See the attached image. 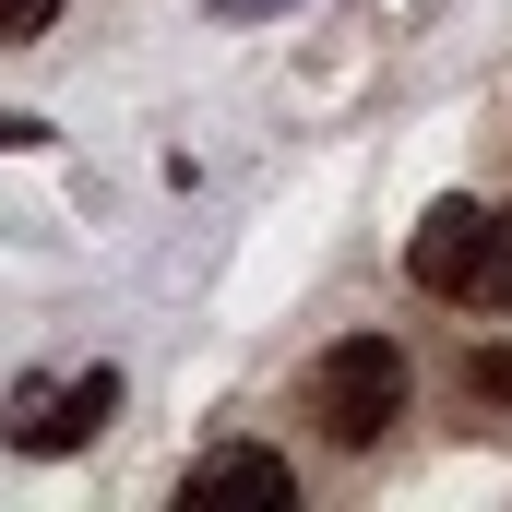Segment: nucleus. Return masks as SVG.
Masks as SVG:
<instances>
[{
    "label": "nucleus",
    "instance_id": "5",
    "mask_svg": "<svg viewBox=\"0 0 512 512\" xmlns=\"http://www.w3.org/2000/svg\"><path fill=\"white\" fill-rule=\"evenodd\" d=\"M48 24H60V0H0V48H36Z\"/></svg>",
    "mask_w": 512,
    "mask_h": 512
},
{
    "label": "nucleus",
    "instance_id": "8",
    "mask_svg": "<svg viewBox=\"0 0 512 512\" xmlns=\"http://www.w3.org/2000/svg\"><path fill=\"white\" fill-rule=\"evenodd\" d=\"M215 12H227V24H239V12H286V0H215Z\"/></svg>",
    "mask_w": 512,
    "mask_h": 512
},
{
    "label": "nucleus",
    "instance_id": "4",
    "mask_svg": "<svg viewBox=\"0 0 512 512\" xmlns=\"http://www.w3.org/2000/svg\"><path fill=\"white\" fill-rule=\"evenodd\" d=\"M179 501H274V512H298V465L286 453H251V441H215V453H191Z\"/></svg>",
    "mask_w": 512,
    "mask_h": 512
},
{
    "label": "nucleus",
    "instance_id": "1",
    "mask_svg": "<svg viewBox=\"0 0 512 512\" xmlns=\"http://www.w3.org/2000/svg\"><path fill=\"white\" fill-rule=\"evenodd\" d=\"M405 274L453 310H512V203H489V191L429 203L417 239H405Z\"/></svg>",
    "mask_w": 512,
    "mask_h": 512
},
{
    "label": "nucleus",
    "instance_id": "6",
    "mask_svg": "<svg viewBox=\"0 0 512 512\" xmlns=\"http://www.w3.org/2000/svg\"><path fill=\"white\" fill-rule=\"evenodd\" d=\"M465 405H512V358H477L465 370Z\"/></svg>",
    "mask_w": 512,
    "mask_h": 512
},
{
    "label": "nucleus",
    "instance_id": "3",
    "mask_svg": "<svg viewBox=\"0 0 512 512\" xmlns=\"http://www.w3.org/2000/svg\"><path fill=\"white\" fill-rule=\"evenodd\" d=\"M108 417H120V370H72V382H24L12 393L0 441H12V453H84Z\"/></svg>",
    "mask_w": 512,
    "mask_h": 512
},
{
    "label": "nucleus",
    "instance_id": "2",
    "mask_svg": "<svg viewBox=\"0 0 512 512\" xmlns=\"http://www.w3.org/2000/svg\"><path fill=\"white\" fill-rule=\"evenodd\" d=\"M405 346L393 334H346V346H322V370H310V417H322V441H346V453H370L393 417H405Z\"/></svg>",
    "mask_w": 512,
    "mask_h": 512
},
{
    "label": "nucleus",
    "instance_id": "7",
    "mask_svg": "<svg viewBox=\"0 0 512 512\" xmlns=\"http://www.w3.org/2000/svg\"><path fill=\"white\" fill-rule=\"evenodd\" d=\"M36 143H48V120H12L0 108V155H36Z\"/></svg>",
    "mask_w": 512,
    "mask_h": 512
}]
</instances>
